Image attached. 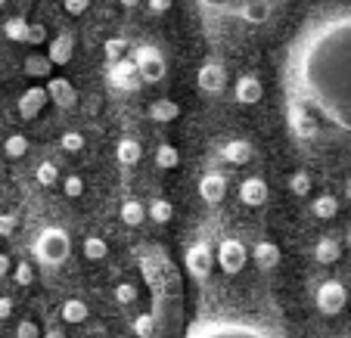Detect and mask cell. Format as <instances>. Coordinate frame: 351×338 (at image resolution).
Returning a JSON list of instances; mask_svg holds the SVG:
<instances>
[{"mask_svg": "<svg viewBox=\"0 0 351 338\" xmlns=\"http://www.w3.org/2000/svg\"><path fill=\"white\" fill-rule=\"evenodd\" d=\"M32 252L44 267H62L69 261V255H72V239H69V233L62 226H44L38 233V239H34Z\"/></svg>", "mask_w": 351, "mask_h": 338, "instance_id": "cell-4", "label": "cell"}, {"mask_svg": "<svg viewBox=\"0 0 351 338\" xmlns=\"http://www.w3.org/2000/svg\"><path fill=\"white\" fill-rule=\"evenodd\" d=\"M25 34H28V22H25V19L13 16V19L3 22V38H10V40H16V44H22V40H25Z\"/></svg>", "mask_w": 351, "mask_h": 338, "instance_id": "cell-30", "label": "cell"}, {"mask_svg": "<svg viewBox=\"0 0 351 338\" xmlns=\"http://www.w3.org/2000/svg\"><path fill=\"white\" fill-rule=\"evenodd\" d=\"M233 96H237V103H243V106H255V103L265 96V87H261V81L255 78V75H243V78L233 84Z\"/></svg>", "mask_w": 351, "mask_h": 338, "instance_id": "cell-13", "label": "cell"}, {"mask_svg": "<svg viewBox=\"0 0 351 338\" xmlns=\"http://www.w3.org/2000/svg\"><path fill=\"white\" fill-rule=\"evenodd\" d=\"M156 165L165 168V171L178 168V165H180V153H178V146H171V143H162V146L156 149Z\"/></svg>", "mask_w": 351, "mask_h": 338, "instance_id": "cell-27", "label": "cell"}, {"mask_svg": "<svg viewBox=\"0 0 351 338\" xmlns=\"http://www.w3.org/2000/svg\"><path fill=\"white\" fill-rule=\"evenodd\" d=\"M221 155H224L230 165H245V161L252 159V143H249V140H230Z\"/></svg>", "mask_w": 351, "mask_h": 338, "instance_id": "cell-21", "label": "cell"}, {"mask_svg": "<svg viewBox=\"0 0 351 338\" xmlns=\"http://www.w3.org/2000/svg\"><path fill=\"white\" fill-rule=\"evenodd\" d=\"M40 338H66V335H62V329H50L47 335H40Z\"/></svg>", "mask_w": 351, "mask_h": 338, "instance_id": "cell-46", "label": "cell"}, {"mask_svg": "<svg viewBox=\"0 0 351 338\" xmlns=\"http://www.w3.org/2000/svg\"><path fill=\"white\" fill-rule=\"evenodd\" d=\"M252 261L258 270H274V267L280 264V248L277 242H267V239H261L258 246L252 248Z\"/></svg>", "mask_w": 351, "mask_h": 338, "instance_id": "cell-17", "label": "cell"}, {"mask_svg": "<svg viewBox=\"0 0 351 338\" xmlns=\"http://www.w3.org/2000/svg\"><path fill=\"white\" fill-rule=\"evenodd\" d=\"M345 199H348V202H351V177H348V180H345Z\"/></svg>", "mask_w": 351, "mask_h": 338, "instance_id": "cell-48", "label": "cell"}, {"mask_svg": "<svg viewBox=\"0 0 351 338\" xmlns=\"http://www.w3.org/2000/svg\"><path fill=\"white\" fill-rule=\"evenodd\" d=\"M140 155H143V149H140L137 140H131V137L119 140V146H115V159H119V165L134 168L140 161Z\"/></svg>", "mask_w": 351, "mask_h": 338, "instance_id": "cell-19", "label": "cell"}, {"mask_svg": "<svg viewBox=\"0 0 351 338\" xmlns=\"http://www.w3.org/2000/svg\"><path fill=\"white\" fill-rule=\"evenodd\" d=\"M146 218H153V224H168L174 218V208L168 199H153L146 205Z\"/></svg>", "mask_w": 351, "mask_h": 338, "instance_id": "cell-26", "label": "cell"}, {"mask_svg": "<svg viewBox=\"0 0 351 338\" xmlns=\"http://www.w3.org/2000/svg\"><path fill=\"white\" fill-rule=\"evenodd\" d=\"M13 279H16V285H32L34 283L32 264H28V261H19V264L13 267Z\"/></svg>", "mask_w": 351, "mask_h": 338, "instance_id": "cell-36", "label": "cell"}, {"mask_svg": "<svg viewBox=\"0 0 351 338\" xmlns=\"http://www.w3.org/2000/svg\"><path fill=\"white\" fill-rule=\"evenodd\" d=\"M28 44H44L47 40V28L40 22H28V34H25Z\"/></svg>", "mask_w": 351, "mask_h": 338, "instance_id": "cell-39", "label": "cell"}, {"mask_svg": "<svg viewBox=\"0 0 351 338\" xmlns=\"http://www.w3.org/2000/svg\"><path fill=\"white\" fill-rule=\"evenodd\" d=\"M72 53H75V38H72V31H62L50 40L47 60L53 62V66H69V62H72Z\"/></svg>", "mask_w": 351, "mask_h": 338, "instance_id": "cell-14", "label": "cell"}, {"mask_svg": "<svg viewBox=\"0 0 351 338\" xmlns=\"http://www.w3.org/2000/svg\"><path fill=\"white\" fill-rule=\"evenodd\" d=\"M314 298H317V311L324 313V317H336V313H342L345 304H348V289H345L339 279H326Z\"/></svg>", "mask_w": 351, "mask_h": 338, "instance_id": "cell-6", "label": "cell"}, {"mask_svg": "<svg viewBox=\"0 0 351 338\" xmlns=\"http://www.w3.org/2000/svg\"><path fill=\"white\" fill-rule=\"evenodd\" d=\"M16 230V214H0V236H13Z\"/></svg>", "mask_w": 351, "mask_h": 338, "instance_id": "cell-43", "label": "cell"}, {"mask_svg": "<svg viewBox=\"0 0 351 338\" xmlns=\"http://www.w3.org/2000/svg\"><path fill=\"white\" fill-rule=\"evenodd\" d=\"M215 264V252L206 246V242H193L190 252H186V270H190L193 279H206L212 273Z\"/></svg>", "mask_w": 351, "mask_h": 338, "instance_id": "cell-9", "label": "cell"}, {"mask_svg": "<svg viewBox=\"0 0 351 338\" xmlns=\"http://www.w3.org/2000/svg\"><path fill=\"white\" fill-rule=\"evenodd\" d=\"M215 261L221 264V270H224L227 276H237V273L245 267V261H249V252H245V246L239 242V239H224V242L218 246Z\"/></svg>", "mask_w": 351, "mask_h": 338, "instance_id": "cell-7", "label": "cell"}, {"mask_svg": "<svg viewBox=\"0 0 351 338\" xmlns=\"http://www.w3.org/2000/svg\"><path fill=\"white\" fill-rule=\"evenodd\" d=\"M146 7H149L153 16H165L171 10V0H146Z\"/></svg>", "mask_w": 351, "mask_h": 338, "instance_id": "cell-42", "label": "cell"}, {"mask_svg": "<svg viewBox=\"0 0 351 338\" xmlns=\"http://www.w3.org/2000/svg\"><path fill=\"white\" fill-rule=\"evenodd\" d=\"M109 84L119 87V90H140V75H137V62L121 56V60H112L109 62V72H106Z\"/></svg>", "mask_w": 351, "mask_h": 338, "instance_id": "cell-8", "label": "cell"}, {"mask_svg": "<svg viewBox=\"0 0 351 338\" xmlns=\"http://www.w3.org/2000/svg\"><path fill=\"white\" fill-rule=\"evenodd\" d=\"M239 199H243V205H265L267 202V183L261 177H245L243 183H239Z\"/></svg>", "mask_w": 351, "mask_h": 338, "instance_id": "cell-16", "label": "cell"}, {"mask_svg": "<svg viewBox=\"0 0 351 338\" xmlns=\"http://www.w3.org/2000/svg\"><path fill=\"white\" fill-rule=\"evenodd\" d=\"M199 196H202V202H208V205H218V202H224L227 196V177L218 171H208L202 174V180H199Z\"/></svg>", "mask_w": 351, "mask_h": 338, "instance_id": "cell-12", "label": "cell"}, {"mask_svg": "<svg viewBox=\"0 0 351 338\" xmlns=\"http://www.w3.org/2000/svg\"><path fill=\"white\" fill-rule=\"evenodd\" d=\"M22 68H25L28 78H50V72H53V62L47 60V56H38V53H34V56H28Z\"/></svg>", "mask_w": 351, "mask_h": 338, "instance_id": "cell-22", "label": "cell"}, {"mask_svg": "<svg viewBox=\"0 0 351 338\" xmlns=\"http://www.w3.org/2000/svg\"><path fill=\"white\" fill-rule=\"evenodd\" d=\"M196 81L202 93H221L227 87V68L221 62H206V66L199 68Z\"/></svg>", "mask_w": 351, "mask_h": 338, "instance_id": "cell-11", "label": "cell"}, {"mask_svg": "<svg viewBox=\"0 0 351 338\" xmlns=\"http://www.w3.org/2000/svg\"><path fill=\"white\" fill-rule=\"evenodd\" d=\"M208 19L239 22V25H267L289 0H196Z\"/></svg>", "mask_w": 351, "mask_h": 338, "instance_id": "cell-3", "label": "cell"}, {"mask_svg": "<svg viewBox=\"0 0 351 338\" xmlns=\"http://www.w3.org/2000/svg\"><path fill=\"white\" fill-rule=\"evenodd\" d=\"M131 60L137 62V75H140V81H143V84H159V81L165 78V72H168L165 60H162V53L156 50L153 44L134 47Z\"/></svg>", "mask_w": 351, "mask_h": 338, "instance_id": "cell-5", "label": "cell"}, {"mask_svg": "<svg viewBox=\"0 0 351 338\" xmlns=\"http://www.w3.org/2000/svg\"><path fill=\"white\" fill-rule=\"evenodd\" d=\"M3 3H7V0H0V7H3Z\"/></svg>", "mask_w": 351, "mask_h": 338, "instance_id": "cell-50", "label": "cell"}, {"mask_svg": "<svg viewBox=\"0 0 351 338\" xmlns=\"http://www.w3.org/2000/svg\"><path fill=\"white\" fill-rule=\"evenodd\" d=\"M25 153H28V137L10 133V137L3 140V155H7V159H22Z\"/></svg>", "mask_w": 351, "mask_h": 338, "instance_id": "cell-28", "label": "cell"}, {"mask_svg": "<svg viewBox=\"0 0 351 338\" xmlns=\"http://www.w3.org/2000/svg\"><path fill=\"white\" fill-rule=\"evenodd\" d=\"M134 335L137 338H149L156 329V313H140V317H134Z\"/></svg>", "mask_w": 351, "mask_h": 338, "instance_id": "cell-32", "label": "cell"}, {"mask_svg": "<svg viewBox=\"0 0 351 338\" xmlns=\"http://www.w3.org/2000/svg\"><path fill=\"white\" fill-rule=\"evenodd\" d=\"M10 313H13V298H7V295H3V298H0V320H7Z\"/></svg>", "mask_w": 351, "mask_h": 338, "instance_id": "cell-44", "label": "cell"}, {"mask_svg": "<svg viewBox=\"0 0 351 338\" xmlns=\"http://www.w3.org/2000/svg\"><path fill=\"white\" fill-rule=\"evenodd\" d=\"M106 255H109L106 239H99V236H87L84 239V258L87 261H103Z\"/></svg>", "mask_w": 351, "mask_h": 338, "instance_id": "cell-29", "label": "cell"}, {"mask_svg": "<svg viewBox=\"0 0 351 338\" xmlns=\"http://www.w3.org/2000/svg\"><path fill=\"white\" fill-rule=\"evenodd\" d=\"M34 177H38V183H40V186H53V183H60V171H56L53 161H40L38 171H34Z\"/></svg>", "mask_w": 351, "mask_h": 338, "instance_id": "cell-31", "label": "cell"}, {"mask_svg": "<svg viewBox=\"0 0 351 338\" xmlns=\"http://www.w3.org/2000/svg\"><path fill=\"white\" fill-rule=\"evenodd\" d=\"M121 220H125L128 226H140L146 220V205H140L137 199L121 202Z\"/></svg>", "mask_w": 351, "mask_h": 338, "instance_id": "cell-25", "label": "cell"}, {"mask_svg": "<svg viewBox=\"0 0 351 338\" xmlns=\"http://www.w3.org/2000/svg\"><path fill=\"white\" fill-rule=\"evenodd\" d=\"M47 87H28L25 93L19 96V115L22 118H38L40 109L47 106Z\"/></svg>", "mask_w": 351, "mask_h": 338, "instance_id": "cell-15", "label": "cell"}, {"mask_svg": "<svg viewBox=\"0 0 351 338\" xmlns=\"http://www.w3.org/2000/svg\"><path fill=\"white\" fill-rule=\"evenodd\" d=\"M311 211H314V218H320V220H332L339 214V199L336 196H317Z\"/></svg>", "mask_w": 351, "mask_h": 338, "instance_id": "cell-23", "label": "cell"}, {"mask_svg": "<svg viewBox=\"0 0 351 338\" xmlns=\"http://www.w3.org/2000/svg\"><path fill=\"white\" fill-rule=\"evenodd\" d=\"M289 190L295 192V196H308V192H311V177H308L305 171L292 174V177H289Z\"/></svg>", "mask_w": 351, "mask_h": 338, "instance_id": "cell-35", "label": "cell"}, {"mask_svg": "<svg viewBox=\"0 0 351 338\" xmlns=\"http://www.w3.org/2000/svg\"><path fill=\"white\" fill-rule=\"evenodd\" d=\"M115 298H119V304H134V301H137V285L134 283H119L115 285Z\"/></svg>", "mask_w": 351, "mask_h": 338, "instance_id": "cell-37", "label": "cell"}, {"mask_svg": "<svg viewBox=\"0 0 351 338\" xmlns=\"http://www.w3.org/2000/svg\"><path fill=\"white\" fill-rule=\"evenodd\" d=\"M47 96H50L53 106H60V109L78 106V90H75V84L69 78H50L47 81Z\"/></svg>", "mask_w": 351, "mask_h": 338, "instance_id": "cell-10", "label": "cell"}, {"mask_svg": "<svg viewBox=\"0 0 351 338\" xmlns=\"http://www.w3.org/2000/svg\"><path fill=\"white\" fill-rule=\"evenodd\" d=\"M146 115H149L156 125H171V121L180 118V106L174 100H156L153 106L146 109Z\"/></svg>", "mask_w": 351, "mask_h": 338, "instance_id": "cell-18", "label": "cell"}, {"mask_svg": "<svg viewBox=\"0 0 351 338\" xmlns=\"http://www.w3.org/2000/svg\"><path fill=\"white\" fill-rule=\"evenodd\" d=\"M62 7H66L69 16H84L87 7H90V0H62Z\"/></svg>", "mask_w": 351, "mask_h": 338, "instance_id": "cell-41", "label": "cell"}, {"mask_svg": "<svg viewBox=\"0 0 351 338\" xmlns=\"http://www.w3.org/2000/svg\"><path fill=\"white\" fill-rule=\"evenodd\" d=\"M87 313H90V307H87L81 298H69L66 304H62V320H66V323H72V326L75 323H84Z\"/></svg>", "mask_w": 351, "mask_h": 338, "instance_id": "cell-24", "label": "cell"}, {"mask_svg": "<svg viewBox=\"0 0 351 338\" xmlns=\"http://www.w3.org/2000/svg\"><path fill=\"white\" fill-rule=\"evenodd\" d=\"M184 338H289L280 326L245 313H215L186 326Z\"/></svg>", "mask_w": 351, "mask_h": 338, "instance_id": "cell-2", "label": "cell"}, {"mask_svg": "<svg viewBox=\"0 0 351 338\" xmlns=\"http://www.w3.org/2000/svg\"><path fill=\"white\" fill-rule=\"evenodd\" d=\"M62 149H66V153H81V149H84V133H78V131H66L62 133Z\"/></svg>", "mask_w": 351, "mask_h": 338, "instance_id": "cell-34", "label": "cell"}, {"mask_svg": "<svg viewBox=\"0 0 351 338\" xmlns=\"http://www.w3.org/2000/svg\"><path fill=\"white\" fill-rule=\"evenodd\" d=\"M345 246H348V248H351V230H348V233H345Z\"/></svg>", "mask_w": 351, "mask_h": 338, "instance_id": "cell-49", "label": "cell"}, {"mask_svg": "<svg viewBox=\"0 0 351 338\" xmlns=\"http://www.w3.org/2000/svg\"><path fill=\"white\" fill-rule=\"evenodd\" d=\"M119 3H121V7H125V10H134V7H137V3H140V0H119Z\"/></svg>", "mask_w": 351, "mask_h": 338, "instance_id": "cell-47", "label": "cell"}, {"mask_svg": "<svg viewBox=\"0 0 351 338\" xmlns=\"http://www.w3.org/2000/svg\"><path fill=\"white\" fill-rule=\"evenodd\" d=\"M16 338H40L38 323H32V320H22V323L16 326Z\"/></svg>", "mask_w": 351, "mask_h": 338, "instance_id": "cell-40", "label": "cell"}, {"mask_svg": "<svg viewBox=\"0 0 351 338\" xmlns=\"http://www.w3.org/2000/svg\"><path fill=\"white\" fill-rule=\"evenodd\" d=\"M103 53H106V60H121V56L128 53V40L125 38H109L106 44H103Z\"/></svg>", "mask_w": 351, "mask_h": 338, "instance_id": "cell-33", "label": "cell"}, {"mask_svg": "<svg viewBox=\"0 0 351 338\" xmlns=\"http://www.w3.org/2000/svg\"><path fill=\"white\" fill-rule=\"evenodd\" d=\"M314 258H317L320 264H336V261L342 258V246H339L332 236H324V239H317V246H314Z\"/></svg>", "mask_w": 351, "mask_h": 338, "instance_id": "cell-20", "label": "cell"}, {"mask_svg": "<svg viewBox=\"0 0 351 338\" xmlns=\"http://www.w3.org/2000/svg\"><path fill=\"white\" fill-rule=\"evenodd\" d=\"M62 192H66L69 199H78L81 192H84V180L78 177V174H72V177L62 180Z\"/></svg>", "mask_w": 351, "mask_h": 338, "instance_id": "cell-38", "label": "cell"}, {"mask_svg": "<svg viewBox=\"0 0 351 338\" xmlns=\"http://www.w3.org/2000/svg\"><path fill=\"white\" fill-rule=\"evenodd\" d=\"M286 106L302 140L351 137V7L311 19L289 44Z\"/></svg>", "mask_w": 351, "mask_h": 338, "instance_id": "cell-1", "label": "cell"}, {"mask_svg": "<svg viewBox=\"0 0 351 338\" xmlns=\"http://www.w3.org/2000/svg\"><path fill=\"white\" fill-rule=\"evenodd\" d=\"M10 270H13V261H10V255H0V276H7Z\"/></svg>", "mask_w": 351, "mask_h": 338, "instance_id": "cell-45", "label": "cell"}]
</instances>
